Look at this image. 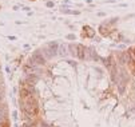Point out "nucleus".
<instances>
[{"label": "nucleus", "instance_id": "1", "mask_svg": "<svg viewBox=\"0 0 135 127\" xmlns=\"http://www.w3.org/2000/svg\"><path fill=\"white\" fill-rule=\"evenodd\" d=\"M20 103H22L23 111H24L28 116H31V118H33V116L37 114V111H39L37 102H36V99H35L32 95H30V96H27V98H22Z\"/></svg>", "mask_w": 135, "mask_h": 127}, {"label": "nucleus", "instance_id": "2", "mask_svg": "<svg viewBox=\"0 0 135 127\" xmlns=\"http://www.w3.org/2000/svg\"><path fill=\"white\" fill-rule=\"evenodd\" d=\"M83 35L88 36V38H94V36H95V31H94V30H92L91 27L86 26V27L83 28Z\"/></svg>", "mask_w": 135, "mask_h": 127}, {"label": "nucleus", "instance_id": "3", "mask_svg": "<svg viewBox=\"0 0 135 127\" xmlns=\"http://www.w3.org/2000/svg\"><path fill=\"white\" fill-rule=\"evenodd\" d=\"M67 39H70V40H74V39H75V36H74V35H68V36H67Z\"/></svg>", "mask_w": 135, "mask_h": 127}, {"label": "nucleus", "instance_id": "4", "mask_svg": "<svg viewBox=\"0 0 135 127\" xmlns=\"http://www.w3.org/2000/svg\"><path fill=\"white\" fill-rule=\"evenodd\" d=\"M47 7H54V3L52 2H47Z\"/></svg>", "mask_w": 135, "mask_h": 127}]
</instances>
